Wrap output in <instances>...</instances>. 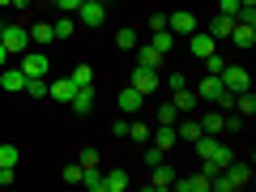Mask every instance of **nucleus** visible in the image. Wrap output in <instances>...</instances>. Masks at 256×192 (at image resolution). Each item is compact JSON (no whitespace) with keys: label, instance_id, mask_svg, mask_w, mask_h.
<instances>
[{"label":"nucleus","instance_id":"nucleus-1","mask_svg":"<svg viewBox=\"0 0 256 192\" xmlns=\"http://www.w3.org/2000/svg\"><path fill=\"white\" fill-rule=\"evenodd\" d=\"M0 43H4L9 56H22L30 47V30L26 26H4V30H0Z\"/></svg>","mask_w":256,"mask_h":192},{"label":"nucleus","instance_id":"nucleus-2","mask_svg":"<svg viewBox=\"0 0 256 192\" xmlns=\"http://www.w3.org/2000/svg\"><path fill=\"white\" fill-rule=\"evenodd\" d=\"M77 22L90 26V30H98L102 22H107V4H102V0H86V4H77Z\"/></svg>","mask_w":256,"mask_h":192},{"label":"nucleus","instance_id":"nucleus-3","mask_svg":"<svg viewBox=\"0 0 256 192\" xmlns=\"http://www.w3.org/2000/svg\"><path fill=\"white\" fill-rule=\"evenodd\" d=\"M222 86H226L230 94H244V90H252V77H248V68H239V64H226L222 68Z\"/></svg>","mask_w":256,"mask_h":192},{"label":"nucleus","instance_id":"nucleus-4","mask_svg":"<svg viewBox=\"0 0 256 192\" xmlns=\"http://www.w3.org/2000/svg\"><path fill=\"white\" fill-rule=\"evenodd\" d=\"M132 90L137 94H154L158 86H162V77H158V68H146V64H137V68H132Z\"/></svg>","mask_w":256,"mask_h":192},{"label":"nucleus","instance_id":"nucleus-5","mask_svg":"<svg viewBox=\"0 0 256 192\" xmlns=\"http://www.w3.org/2000/svg\"><path fill=\"white\" fill-rule=\"evenodd\" d=\"M166 30H171V34H175V38H188V34H192V30H196V18H192V13H188V9H175V13H171V18H166Z\"/></svg>","mask_w":256,"mask_h":192},{"label":"nucleus","instance_id":"nucleus-6","mask_svg":"<svg viewBox=\"0 0 256 192\" xmlns=\"http://www.w3.org/2000/svg\"><path fill=\"white\" fill-rule=\"evenodd\" d=\"M47 68H52V64H47L43 52H30V47L22 52V73L26 77H47Z\"/></svg>","mask_w":256,"mask_h":192},{"label":"nucleus","instance_id":"nucleus-7","mask_svg":"<svg viewBox=\"0 0 256 192\" xmlns=\"http://www.w3.org/2000/svg\"><path fill=\"white\" fill-rule=\"evenodd\" d=\"M94 102H98L94 86H77V90H73V98H68V107H73L77 116H90V111H94Z\"/></svg>","mask_w":256,"mask_h":192},{"label":"nucleus","instance_id":"nucleus-8","mask_svg":"<svg viewBox=\"0 0 256 192\" xmlns=\"http://www.w3.org/2000/svg\"><path fill=\"white\" fill-rule=\"evenodd\" d=\"M175 175H180V171H175V166H166V158H162V162H158V166H150V188H158V192H166V188H171V184H175Z\"/></svg>","mask_w":256,"mask_h":192},{"label":"nucleus","instance_id":"nucleus-9","mask_svg":"<svg viewBox=\"0 0 256 192\" xmlns=\"http://www.w3.org/2000/svg\"><path fill=\"white\" fill-rule=\"evenodd\" d=\"M188 47H192L196 60H205V56H214V47H218V43H214L210 30H192V34H188Z\"/></svg>","mask_w":256,"mask_h":192},{"label":"nucleus","instance_id":"nucleus-10","mask_svg":"<svg viewBox=\"0 0 256 192\" xmlns=\"http://www.w3.org/2000/svg\"><path fill=\"white\" fill-rule=\"evenodd\" d=\"M171 188H175V192H210V175H205V171H196V175H184V180L175 175V184H171Z\"/></svg>","mask_w":256,"mask_h":192},{"label":"nucleus","instance_id":"nucleus-11","mask_svg":"<svg viewBox=\"0 0 256 192\" xmlns=\"http://www.w3.org/2000/svg\"><path fill=\"white\" fill-rule=\"evenodd\" d=\"M150 146H158L162 154H166V150H175V146H180V137H175V124H158L154 132H150Z\"/></svg>","mask_w":256,"mask_h":192},{"label":"nucleus","instance_id":"nucleus-12","mask_svg":"<svg viewBox=\"0 0 256 192\" xmlns=\"http://www.w3.org/2000/svg\"><path fill=\"white\" fill-rule=\"evenodd\" d=\"M222 90H226V86H222V77H214V73H205V77H201V86H196V98H205V102H214V98H218Z\"/></svg>","mask_w":256,"mask_h":192},{"label":"nucleus","instance_id":"nucleus-13","mask_svg":"<svg viewBox=\"0 0 256 192\" xmlns=\"http://www.w3.org/2000/svg\"><path fill=\"white\" fill-rule=\"evenodd\" d=\"M128 171H120V166H111V171H102V192H124L128 188Z\"/></svg>","mask_w":256,"mask_h":192},{"label":"nucleus","instance_id":"nucleus-14","mask_svg":"<svg viewBox=\"0 0 256 192\" xmlns=\"http://www.w3.org/2000/svg\"><path fill=\"white\" fill-rule=\"evenodd\" d=\"M73 77H60V82H47V98H56V102H68L73 98Z\"/></svg>","mask_w":256,"mask_h":192},{"label":"nucleus","instance_id":"nucleus-15","mask_svg":"<svg viewBox=\"0 0 256 192\" xmlns=\"http://www.w3.org/2000/svg\"><path fill=\"white\" fill-rule=\"evenodd\" d=\"M0 86H4L9 94H22V86H26V73H22V68H9V64H4V68H0Z\"/></svg>","mask_w":256,"mask_h":192},{"label":"nucleus","instance_id":"nucleus-16","mask_svg":"<svg viewBox=\"0 0 256 192\" xmlns=\"http://www.w3.org/2000/svg\"><path fill=\"white\" fill-rule=\"evenodd\" d=\"M196 124H201V132L218 137L222 128H226V116H222V111H201V120H196Z\"/></svg>","mask_w":256,"mask_h":192},{"label":"nucleus","instance_id":"nucleus-17","mask_svg":"<svg viewBox=\"0 0 256 192\" xmlns=\"http://www.w3.org/2000/svg\"><path fill=\"white\" fill-rule=\"evenodd\" d=\"M132 52H137V64H146V68H162V60H166V56H162V52H154L150 43H137Z\"/></svg>","mask_w":256,"mask_h":192},{"label":"nucleus","instance_id":"nucleus-18","mask_svg":"<svg viewBox=\"0 0 256 192\" xmlns=\"http://www.w3.org/2000/svg\"><path fill=\"white\" fill-rule=\"evenodd\" d=\"M116 102H120V111H141V102H146V94H137L132 86H124V90L116 94Z\"/></svg>","mask_w":256,"mask_h":192},{"label":"nucleus","instance_id":"nucleus-19","mask_svg":"<svg viewBox=\"0 0 256 192\" xmlns=\"http://www.w3.org/2000/svg\"><path fill=\"white\" fill-rule=\"evenodd\" d=\"M175 94V111H196V102H201V98H196V90H188V86H180V90H171Z\"/></svg>","mask_w":256,"mask_h":192},{"label":"nucleus","instance_id":"nucleus-20","mask_svg":"<svg viewBox=\"0 0 256 192\" xmlns=\"http://www.w3.org/2000/svg\"><path fill=\"white\" fill-rule=\"evenodd\" d=\"M230 38H235V47H252V43H256V26L235 22V26H230Z\"/></svg>","mask_w":256,"mask_h":192},{"label":"nucleus","instance_id":"nucleus-21","mask_svg":"<svg viewBox=\"0 0 256 192\" xmlns=\"http://www.w3.org/2000/svg\"><path fill=\"white\" fill-rule=\"evenodd\" d=\"M230 26H235V18H230V13H214L210 34H214V38H230Z\"/></svg>","mask_w":256,"mask_h":192},{"label":"nucleus","instance_id":"nucleus-22","mask_svg":"<svg viewBox=\"0 0 256 192\" xmlns=\"http://www.w3.org/2000/svg\"><path fill=\"white\" fill-rule=\"evenodd\" d=\"M175 43H180V38H175V34H171V30H154V34H150V47H154V52H162V56H166V52H171V47H175Z\"/></svg>","mask_w":256,"mask_h":192},{"label":"nucleus","instance_id":"nucleus-23","mask_svg":"<svg viewBox=\"0 0 256 192\" xmlns=\"http://www.w3.org/2000/svg\"><path fill=\"white\" fill-rule=\"evenodd\" d=\"M22 94H26V98H47V77H26Z\"/></svg>","mask_w":256,"mask_h":192},{"label":"nucleus","instance_id":"nucleus-24","mask_svg":"<svg viewBox=\"0 0 256 192\" xmlns=\"http://www.w3.org/2000/svg\"><path fill=\"white\" fill-rule=\"evenodd\" d=\"M52 38H56L52 22H34V26H30V43H52Z\"/></svg>","mask_w":256,"mask_h":192},{"label":"nucleus","instance_id":"nucleus-25","mask_svg":"<svg viewBox=\"0 0 256 192\" xmlns=\"http://www.w3.org/2000/svg\"><path fill=\"white\" fill-rule=\"evenodd\" d=\"M141 38H137V30L132 26H124V30H116V47H124V52H132V47H137Z\"/></svg>","mask_w":256,"mask_h":192},{"label":"nucleus","instance_id":"nucleus-26","mask_svg":"<svg viewBox=\"0 0 256 192\" xmlns=\"http://www.w3.org/2000/svg\"><path fill=\"white\" fill-rule=\"evenodd\" d=\"M175 137H180L184 146H192V141L201 137V124H196V120H192V124H180V128H175Z\"/></svg>","mask_w":256,"mask_h":192},{"label":"nucleus","instance_id":"nucleus-27","mask_svg":"<svg viewBox=\"0 0 256 192\" xmlns=\"http://www.w3.org/2000/svg\"><path fill=\"white\" fill-rule=\"evenodd\" d=\"M68 77H73V86H94V68H90V64H77Z\"/></svg>","mask_w":256,"mask_h":192},{"label":"nucleus","instance_id":"nucleus-28","mask_svg":"<svg viewBox=\"0 0 256 192\" xmlns=\"http://www.w3.org/2000/svg\"><path fill=\"white\" fill-rule=\"evenodd\" d=\"M154 116H158V124H175V120H180V111H175V102H162Z\"/></svg>","mask_w":256,"mask_h":192},{"label":"nucleus","instance_id":"nucleus-29","mask_svg":"<svg viewBox=\"0 0 256 192\" xmlns=\"http://www.w3.org/2000/svg\"><path fill=\"white\" fill-rule=\"evenodd\" d=\"M141 158H146V171H150V166H158V162H162V150H158V146H150V141H146V154H141Z\"/></svg>","mask_w":256,"mask_h":192},{"label":"nucleus","instance_id":"nucleus-30","mask_svg":"<svg viewBox=\"0 0 256 192\" xmlns=\"http://www.w3.org/2000/svg\"><path fill=\"white\" fill-rule=\"evenodd\" d=\"M150 132H154L150 124H128V137H132V141H141V146L150 141Z\"/></svg>","mask_w":256,"mask_h":192},{"label":"nucleus","instance_id":"nucleus-31","mask_svg":"<svg viewBox=\"0 0 256 192\" xmlns=\"http://www.w3.org/2000/svg\"><path fill=\"white\" fill-rule=\"evenodd\" d=\"M52 30H56V38H73V18H60V22H52Z\"/></svg>","mask_w":256,"mask_h":192},{"label":"nucleus","instance_id":"nucleus-32","mask_svg":"<svg viewBox=\"0 0 256 192\" xmlns=\"http://www.w3.org/2000/svg\"><path fill=\"white\" fill-rule=\"evenodd\" d=\"M82 175H86V171H82V162H68L60 180H64V184H82Z\"/></svg>","mask_w":256,"mask_h":192},{"label":"nucleus","instance_id":"nucleus-33","mask_svg":"<svg viewBox=\"0 0 256 192\" xmlns=\"http://www.w3.org/2000/svg\"><path fill=\"white\" fill-rule=\"evenodd\" d=\"M18 146H0V166H18Z\"/></svg>","mask_w":256,"mask_h":192},{"label":"nucleus","instance_id":"nucleus-34","mask_svg":"<svg viewBox=\"0 0 256 192\" xmlns=\"http://www.w3.org/2000/svg\"><path fill=\"white\" fill-rule=\"evenodd\" d=\"M222 68H226V60H222L218 52H214V56H205V73H214V77H218Z\"/></svg>","mask_w":256,"mask_h":192},{"label":"nucleus","instance_id":"nucleus-35","mask_svg":"<svg viewBox=\"0 0 256 192\" xmlns=\"http://www.w3.org/2000/svg\"><path fill=\"white\" fill-rule=\"evenodd\" d=\"M77 162H82V171H94V166H98V150H82Z\"/></svg>","mask_w":256,"mask_h":192},{"label":"nucleus","instance_id":"nucleus-36","mask_svg":"<svg viewBox=\"0 0 256 192\" xmlns=\"http://www.w3.org/2000/svg\"><path fill=\"white\" fill-rule=\"evenodd\" d=\"M218 13H230V18H235V13H239V0H218Z\"/></svg>","mask_w":256,"mask_h":192},{"label":"nucleus","instance_id":"nucleus-37","mask_svg":"<svg viewBox=\"0 0 256 192\" xmlns=\"http://www.w3.org/2000/svg\"><path fill=\"white\" fill-rule=\"evenodd\" d=\"M166 86H171V90H180V86H188V77H184V73H171V77H166Z\"/></svg>","mask_w":256,"mask_h":192},{"label":"nucleus","instance_id":"nucleus-38","mask_svg":"<svg viewBox=\"0 0 256 192\" xmlns=\"http://www.w3.org/2000/svg\"><path fill=\"white\" fill-rule=\"evenodd\" d=\"M56 4H60L64 13H77V4H82V0H56Z\"/></svg>","mask_w":256,"mask_h":192},{"label":"nucleus","instance_id":"nucleus-39","mask_svg":"<svg viewBox=\"0 0 256 192\" xmlns=\"http://www.w3.org/2000/svg\"><path fill=\"white\" fill-rule=\"evenodd\" d=\"M4 64H9V52H4V43H0V68H4Z\"/></svg>","mask_w":256,"mask_h":192},{"label":"nucleus","instance_id":"nucleus-40","mask_svg":"<svg viewBox=\"0 0 256 192\" xmlns=\"http://www.w3.org/2000/svg\"><path fill=\"white\" fill-rule=\"evenodd\" d=\"M239 9H256V0H239Z\"/></svg>","mask_w":256,"mask_h":192},{"label":"nucleus","instance_id":"nucleus-41","mask_svg":"<svg viewBox=\"0 0 256 192\" xmlns=\"http://www.w3.org/2000/svg\"><path fill=\"white\" fill-rule=\"evenodd\" d=\"M9 4H13V0H0V9H9Z\"/></svg>","mask_w":256,"mask_h":192},{"label":"nucleus","instance_id":"nucleus-42","mask_svg":"<svg viewBox=\"0 0 256 192\" xmlns=\"http://www.w3.org/2000/svg\"><path fill=\"white\" fill-rule=\"evenodd\" d=\"M0 30H4V26H0Z\"/></svg>","mask_w":256,"mask_h":192},{"label":"nucleus","instance_id":"nucleus-43","mask_svg":"<svg viewBox=\"0 0 256 192\" xmlns=\"http://www.w3.org/2000/svg\"><path fill=\"white\" fill-rule=\"evenodd\" d=\"M82 4H86V0H82Z\"/></svg>","mask_w":256,"mask_h":192}]
</instances>
